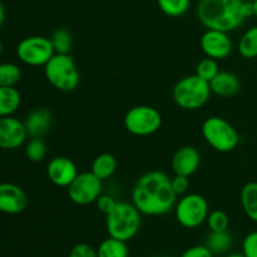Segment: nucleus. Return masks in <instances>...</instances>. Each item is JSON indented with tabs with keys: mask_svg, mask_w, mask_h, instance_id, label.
Segmentation results:
<instances>
[{
	"mask_svg": "<svg viewBox=\"0 0 257 257\" xmlns=\"http://www.w3.org/2000/svg\"><path fill=\"white\" fill-rule=\"evenodd\" d=\"M157 4L167 17L180 18L188 12L191 0H157Z\"/></svg>",
	"mask_w": 257,
	"mask_h": 257,
	"instance_id": "393cba45",
	"label": "nucleus"
},
{
	"mask_svg": "<svg viewBox=\"0 0 257 257\" xmlns=\"http://www.w3.org/2000/svg\"><path fill=\"white\" fill-rule=\"evenodd\" d=\"M171 177L163 171H150L141 176L132 190V203L142 215L163 216L177 202Z\"/></svg>",
	"mask_w": 257,
	"mask_h": 257,
	"instance_id": "f257e3e1",
	"label": "nucleus"
},
{
	"mask_svg": "<svg viewBox=\"0 0 257 257\" xmlns=\"http://www.w3.org/2000/svg\"><path fill=\"white\" fill-rule=\"evenodd\" d=\"M200 45L206 57L216 60H222L232 53V40L228 33L220 30L207 29L200 39Z\"/></svg>",
	"mask_w": 257,
	"mask_h": 257,
	"instance_id": "9b49d317",
	"label": "nucleus"
},
{
	"mask_svg": "<svg viewBox=\"0 0 257 257\" xmlns=\"http://www.w3.org/2000/svg\"><path fill=\"white\" fill-rule=\"evenodd\" d=\"M237 49L246 59L257 58V25L251 27L241 35Z\"/></svg>",
	"mask_w": 257,
	"mask_h": 257,
	"instance_id": "5701e85b",
	"label": "nucleus"
},
{
	"mask_svg": "<svg viewBox=\"0 0 257 257\" xmlns=\"http://www.w3.org/2000/svg\"><path fill=\"white\" fill-rule=\"evenodd\" d=\"M172 182V188L177 196H183L187 193L188 187H190V177L182 175H175L171 178Z\"/></svg>",
	"mask_w": 257,
	"mask_h": 257,
	"instance_id": "7c9ffc66",
	"label": "nucleus"
},
{
	"mask_svg": "<svg viewBox=\"0 0 257 257\" xmlns=\"http://www.w3.org/2000/svg\"><path fill=\"white\" fill-rule=\"evenodd\" d=\"M253 17V4L248 0H200L197 18L206 29L230 33Z\"/></svg>",
	"mask_w": 257,
	"mask_h": 257,
	"instance_id": "f03ea898",
	"label": "nucleus"
},
{
	"mask_svg": "<svg viewBox=\"0 0 257 257\" xmlns=\"http://www.w3.org/2000/svg\"><path fill=\"white\" fill-rule=\"evenodd\" d=\"M69 257H98V255L97 250H94L88 243H77L70 250Z\"/></svg>",
	"mask_w": 257,
	"mask_h": 257,
	"instance_id": "2f4dec72",
	"label": "nucleus"
},
{
	"mask_svg": "<svg viewBox=\"0 0 257 257\" xmlns=\"http://www.w3.org/2000/svg\"><path fill=\"white\" fill-rule=\"evenodd\" d=\"M142 213L133 203L118 201L109 213L105 215V225L110 237L122 241H130L135 237L141 228Z\"/></svg>",
	"mask_w": 257,
	"mask_h": 257,
	"instance_id": "7ed1b4c3",
	"label": "nucleus"
},
{
	"mask_svg": "<svg viewBox=\"0 0 257 257\" xmlns=\"http://www.w3.org/2000/svg\"><path fill=\"white\" fill-rule=\"evenodd\" d=\"M28 137L24 122L12 115L0 118V148L17 150L24 145Z\"/></svg>",
	"mask_w": 257,
	"mask_h": 257,
	"instance_id": "f8f14e48",
	"label": "nucleus"
},
{
	"mask_svg": "<svg viewBox=\"0 0 257 257\" xmlns=\"http://www.w3.org/2000/svg\"><path fill=\"white\" fill-rule=\"evenodd\" d=\"M177 222L186 228H197L206 222L210 213L208 202L198 193H186L175 205Z\"/></svg>",
	"mask_w": 257,
	"mask_h": 257,
	"instance_id": "0eeeda50",
	"label": "nucleus"
},
{
	"mask_svg": "<svg viewBox=\"0 0 257 257\" xmlns=\"http://www.w3.org/2000/svg\"><path fill=\"white\" fill-rule=\"evenodd\" d=\"M210 83L197 74L187 75L178 80L172 90V97L176 104L185 110H197L210 100Z\"/></svg>",
	"mask_w": 257,
	"mask_h": 257,
	"instance_id": "20e7f679",
	"label": "nucleus"
},
{
	"mask_svg": "<svg viewBox=\"0 0 257 257\" xmlns=\"http://www.w3.org/2000/svg\"><path fill=\"white\" fill-rule=\"evenodd\" d=\"M22 78V70L14 63H0V87H15Z\"/></svg>",
	"mask_w": 257,
	"mask_h": 257,
	"instance_id": "a878e982",
	"label": "nucleus"
},
{
	"mask_svg": "<svg viewBox=\"0 0 257 257\" xmlns=\"http://www.w3.org/2000/svg\"><path fill=\"white\" fill-rule=\"evenodd\" d=\"M103 181L92 172H80L68 186V196L75 205L87 206L94 203L102 195Z\"/></svg>",
	"mask_w": 257,
	"mask_h": 257,
	"instance_id": "9d476101",
	"label": "nucleus"
},
{
	"mask_svg": "<svg viewBox=\"0 0 257 257\" xmlns=\"http://www.w3.org/2000/svg\"><path fill=\"white\" fill-rule=\"evenodd\" d=\"M212 93L222 98H230L237 94L241 89V80L235 73L220 70L217 75L210 82Z\"/></svg>",
	"mask_w": 257,
	"mask_h": 257,
	"instance_id": "f3484780",
	"label": "nucleus"
},
{
	"mask_svg": "<svg viewBox=\"0 0 257 257\" xmlns=\"http://www.w3.org/2000/svg\"><path fill=\"white\" fill-rule=\"evenodd\" d=\"M223 257H245V255H243V253H228V255Z\"/></svg>",
	"mask_w": 257,
	"mask_h": 257,
	"instance_id": "e433bc0d",
	"label": "nucleus"
},
{
	"mask_svg": "<svg viewBox=\"0 0 257 257\" xmlns=\"http://www.w3.org/2000/svg\"><path fill=\"white\" fill-rule=\"evenodd\" d=\"M75 163L65 156H57L49 161L47 166V176L53 185L67 188L78 176Z\"/></svg>",
	"mask_w": 257,
	"mask_h": 257,
	"instance_id": "ddd939ff",
	"label": "nucleus"
},
{
	"mask_svg": "<svg viewBox=\"0 0 257 257\" xmlns=\"http://www.w3.org/2000/svg\"><path fill=\"white\" fill-rule=\"evenodd\" d=\"M117 160L112 153H102L94 158L90 172L100 181H105L114 175V172L117 171Z\"/></svg>",
	"mask_w": 257,
	"mask_h": 257,
	"instance_id": "a211bd4d",
	"label": "nucleus"
},
{
	"mask_svg": "<svg viewBox=\"0 0 257 257\" xmlns=\"http://www.w3.org/2000/svg\"><path fill=\"white\" fill-rule=\"evenodd\" d=\"M242 253L245 257H257V231H252L243 238Z\"/></svg>",
	"mask_w": 257,
	"mask_h": 257,
	"instance_id": "c756f323",
	"label": "nucleus"
},
{
	"mask_svg": "<svg viewBox=\"0 0 257 257\" xmlns=\"http://www.w3.org/2000/svg\"><path fill=\"white\" fill-rule=\"evenodd\" d=\"M181 257H213V253L206 245H197L187 248Z\"/></svg>",
	"mask_w": 257,
	"mask_h": 257,
	"instance_id": "72a5a7b5",
	"label": "nucleus"
},
{
	"mask_svg": "<svg viewBox=\"0 0 257 257\" xmlns=\"http://www.w3.org/2000/svg\"><path fill=\"white\" fill-rule=\"evenodd\" d=\"M202 136L206 143L220 153L235 150L240 143L237 130L228 120L221 117H208L202 124Z\"/></svg>",
	"mask_w": 257,
	"mask_h": 257,
	"instance_id": "423d86ee",
	"label": "nucleus"
},
{
	"mask_svg": "<svg viewBox=\"0 0 257 257\" xmlns=\"http://www.w3.org/2000/svg\"><path fill=\"white\" fill-rule=\"evenodd\" d=\"M243 212L253 222H257V182H247L240 192Z\"/></svg>",
	"mask_w": 257,
	"mask_h": 257,
	"instance_id": "aec40b11",
	"label": "nucleus"
},
{
	"mask_svg": "<svg viewBox=\"0 0 257 257\" xmlns=\"http://www.w3.org/2000/svg\"><path fill=\"white\" fill-rule=\"evenodd\" d=\"M208 228L212 232H220V231H227L230 226V218L227 213L221 210H215L208 213V217L206 220Z\"/></svg>",
	"mask_w": 257,
	"mask_h": 257,
	"instance_id": "c85d7f7f",
	"label": "nucleus"
},
{
	"mask_svg": "<svg viewBox=\"0 0 257 257\" xmlns=\"http://www.w3.org/2000/svg\"><path fill=\"white\" fill-rule=\"evenodd\" d=\"M44 75L49 84L60 92H73L80 83V73L70 54H57L44 65Z\"/></svg>",
	"mask_w": 257,
	"mask_h": 257,
	"instance_id": "39448f33",
	"label": "nucleus"
},
{
	"mask_svg": "<svg viewBox=\"0 0 257 257\" xmlns=\"http://www.w3.org/2000/svg\"><path fill=\"white\" fill-rule=\"evenodd\" d=\"M3 49H4V48H3V42H2V39H0V57H2V54H3Z\"/></svg>",
	"mask_w": 257,
	"mask_h": 257,
	"instance_id": "4c0bfd02",
	"label": "nucleus"
},
{
	"mask_svg": "<svg viewBox=\"0 0 257 257\" xmlns=\"http://www.w3.org/2000/svg\"><path fill=\"white\" fill-rule=\"evenodd\" d=\"M206 246L213 255H222L226 253L232 246V236L228 231L212 232L206 238Z\"/></svg>",
	"mask_w": 257,
	"mask_h": 257,
	"instance_id": "4be33fe9",
	"label": "nucleus"
},
{
	"mask_svg": "<svg viewBox=\"0 0 257 257\" xmlns=\"http://www.w3.org/2000/svg\"><path fill=\"white\" fill-rule=\"evenodd\" d=\"M52 44L57 54H69L73 47L72 33L65 28H58L52 33Z\"/></svg>",
	"mask_w": 257,
	"mask_h": 257,
	"instance_id": "b1692460",
	"label": "nucleus"
},
{
	"mask_svg": "<svg viewBox=\"0 0 257 257\" xmlns=\"http://www.w3.org/2000/svg\"><path fill=\"white\" fill-rule=\"evenodd\" d=\"M117 202L118 201L114 200V197H112L110 195H100L99 198L95 201L98 210L104 213V215L109 213L114 208V206L117 205Z\"/></svg>",
	"mask_w": 257,
	"mask_h": 257,
	"instance_id": "473e14b6",
	"label": "nucleus"
},
{
	"mask_svg": "<svg viewBox=\"0 0 257 257\" xmlns=\"http://www.w3.org/2000/svg\"><path fill=\"white\" fill-rule=\"evenodd\" d=\"M25 156L32 162H42L47 156V145L42 138H30L25 146Z\"/></svg>",
	"mask_w": 257,
	"mask_h": 257,
	"instance_id": "bb28decb",
	"label": "nucleus"
},
{
	"mask_svg": "<svg viewBox=\"0 0 257 257\" xmlns=\"http://www.w3.org/2000/svg\"><path fill=\"white\" fill-rule=\"evenodd\" d=\"M54 54L50 38L42 35L24 38L17 47V57L20 62L30 67H44Z\"/></svg>",
	"mask_w": 257,
	"mask_h": 257,
	"instance_id": "1a4fd4ad",
	"label": "nucleus"
},
{
	"mask_svg": "<svg viewBox=\"0 0 257 257\" xmlns=\"http://www.w3.org/2000/svg\"><path fill=\"white\" fill-rule=\"evenodd\" d=\"M53 123V114L47 108H35L24 120L28 136L30 138H42L50 131Z\"/></svg>",
	"mask_w": 257,
	"mask_h": 257,
	"instance_id": "dca6fc26",
	"label": "nucleus"
},
{
	"mask_svg": "<svg viewBox=\"0 0 257 257\" xmlns=\"http://www.w3.org/2000/svg\"><path fill=\"white\" fill-rule=\"evenodd\" d=\"M201 165L200 151L192 146H183L178 148L172 157V170L175 175L191 177L197 172Z\"/></svg>",
	"mask_w": 257,
	"mask_h": 257,
	"instance_id": "2eb2a0df",
	"label": "nucleus"
},
{
	"mask_svg": "<svg viewBox=\"0 0 257 257\" xmlns=\"http://www.w3.org/2000/svg\"><path fill=\"white\" fill-rule=\"evenodd\" d=\"M28 206L27 193L14 183H0V212L18 215Z\"/></svg>",
	"mask_w": 257,
	"mask_h": 257,
	"instance_id": "4468645a",
	"label": "nucleus"
},
{
	"mask_svg": "<svg viewBox=\"0 0 257 257\" xmlns=\"http://www.w3.org/2000/svg\"><path fill=\"white\" fill-rule=\"evenodd\" d=\"M218 73H220V67H218L217 60L207 57L205 59L200 60V63L196 67L195 74H197L198 77L210 83Z\"/></svg>",
	"mask_w": 257,
	"mask_h": 257,
	"instance_id": "cd10ccee",
	"label": "nucleus"
},
{
	"mask_svg": "<svg viewBox=\"0 0 257 257\" xmlns=\"http://www.w3.org/2000/svg\"><path fill=\"white\" fill-rule=\"evenodd\" d=\"M124 128L131 135L147 137L162 127V114L151 105H135L124 115Z\"/></svg>",
	"mask_w": 257,
	"mask_h": 257,
	"instance_id": "6e6552de",
	"label": "nucleus"
},
{
	"mask_svg": "<svg viewBox=\"0 0 257 257\" xmlns=\"http://www.w3.org/2000/svg\"><path fill=\"white\" fill-rule=\"evenodd\" d=\"M248 2H253V0H248Z\"/></svg>",
	"mask_w": 257,
	"mask_h": 257,
	"instance_id": "58836bf2",
	"label": "nucleus"
},
{
	"mask_svg": "<svg viewBox=\"0 0 257 257\" xmlns=\"http://www.w3.org/2000/svg\"><path fill=\"white\" fill-rule=\"evenodd\" d=\"M22 97L15 87H0V118L13 115L20 107Z\"/></svg>",
	"mask_w": 257,
	"mask_h": 257,
	"instance_id": "6ab92c4d",
	"label": "nucleus"
},
{
	"mask_svg": "<svg viewBox=\"0 0 257 257\" xmlns=\"http://www.w3.org/2000/svg\"><path fill=\"white\" fill-rule=\"evenodd\" d=\"M4 20H5V8L4 5H3L2 0H0V27L3 25Z\"/></svg>",
	"mask_w": 257,
	"mask_h": 257,
	"instance_id": "f704fd0d",
	"label": "nucleus"
},
{
	"mask_svg": "<svg viewBox=\"0 0 257 257\" xmlns=\"http://www.w3.org/2000/svg\"><path fill=\"white\" fill-rule=\"evenodd\" d=\"M98 257H128L130 250L125 241L108 237L99 243L97 248Z\"/></svg>",
	"mask_w": 257,
	"mask_h": 257,
	"instance_id": "412c9836",
	"label": "nucleus"
},
{
	"mask_svg": "<svg viewBox=\"0 0 257 257\" xmlns=\"http://www.w3.org/2000/svg\"><path fill=\"white\" fill-rule=\"evenodd\" d=\"M252 4H253V17L257 19V0H253Z\"/></svg>",
	"mask_w": 257,
	"mask_h": 257,
	"instance_id": "c9c22d12",
	"label": "nucleus"
}]
</instances>
